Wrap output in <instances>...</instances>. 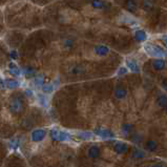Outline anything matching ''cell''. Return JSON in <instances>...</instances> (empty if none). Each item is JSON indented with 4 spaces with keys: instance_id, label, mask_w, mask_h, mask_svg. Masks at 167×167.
I'll list each match as a JSON object with an SVG mask.
<instances>
[]
</instances>
